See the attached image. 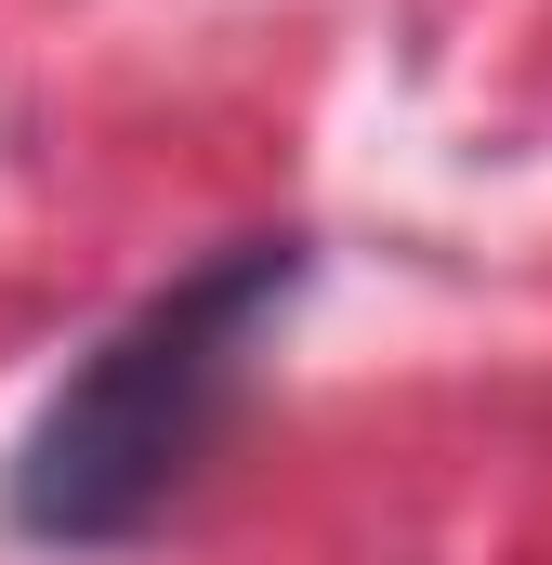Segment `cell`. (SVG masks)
Returning <instances> with one entry per match:
<instances>
[{"instance_id":"obj_1","label":"cell","mask_w":552,"mask_h":565,"mask_svg":"<svg viewBox=\"0 0 552 565\" xmlns=\"http://www.w3.org/2000/svg\"><path fill=\"white\" fill-rule=\"evenodd\" d=\"M302 289V237H237L211 264H184L171 289H145L132 316L40 395V422L13 434V473H0V513L13 540L40 553H132L158 540L211 447L251 408V369H264V329Z\"/></svg>"}]
</instances>
